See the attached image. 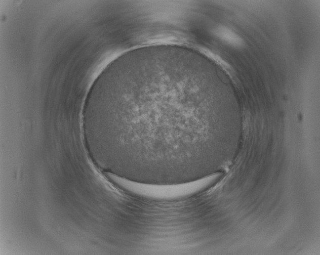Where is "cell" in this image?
<instances>
[{
  "label": "cell",
  "instance_id": "1",
  "mask_svg": "<svg viewBox=\"0 0 320 255\" xmlns=\"http://www.w3.org/2000/svg\"><path fill=\"white\" fill-rule=\"evenodd\" d=\"M150 75L136 71L118 92L107 128L113 154L151 175L188 172L205 159L207 124L184 109L176 75Z\"/></svg>",
  "mask_w": 320,
  "mask_h": 255
},
{
  "label": "cell",
  "instance_id": "2",
  "mask_svg": "<svg viewBox=\"0 0 320 255\" xmlns=\"http://www.w3.org/2000/svg\"><path fill=\"white\" fill-rule=\"evenodd\" d=\"M215 34L226 43L236 47L243 46L242 38L232 30L224 26L217 28L214 31Z\"/></svg>",
  "mask_w": 320,
  "mask_h": 255
}]
</instances>
